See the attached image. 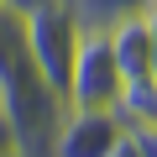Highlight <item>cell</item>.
<instances>
[{
	"instance_id": "8992f818",
	"label": "cell",
	"mask_w": 157,
	"mask_h": 157,
	"mask_svg": "<svg viewBox=\"0 0 157 157\" xmlns=\"http://www.w3.org/2000/svg\"><path fill=\"white\" fill-rule=\"evenodd\" d=\"M105 157H141V147L131 141V131H121V141H115V147H110Z\"/></svg>"
},
{
	"instance_id": "5b68a950",
	"label": "cell",
	"mask_w": 157,
	"mask_h": 157,
	"mask_svg": "<svg viewBox=\"0 0 157 157\" xmlns=\"http://www.w3.org/2000/svg\"><path fill=\"white\" fill-rule=\"evenodd\" d=\"M141 21H147V42H152V68H157V0L141 6Z\"/></svg>"
},
{
	"instance_id": "6da1fadb",
	"label": "cell",
	"mask_w": 157,
	"mask_h": 157,
	"mask_svg": "<svg viewBox=\"0 0 157 157\" xmlns=\"http://www.w3.org/2000/svg\"><path fill=\"white\" fill-rule=\"evenodd\" d=\"M63 100H68V110H110V115H121L126 78H121V63H115V47H110L105 26H84Z\"/></svg>"
},
{
	"instance_id": "52a82bcc",
	"label": "cell",
	"mask_w": 157,
	"mask_h": 157,
	"mask_svg": "<svg viewBox=\"0 0 157 157\" xmlns=\"http://www.w3.org/2000/svg\"><path fill=\"white\" fill-rule=\"evenodd\" d=\"M21 157H26V152H21Z\"/></svg>"
},
{
	"instance_id": "277c9868",
	"label": "cell",
	"mask_w": 157,
	"mask_h": 157,
	"mask_svg": "<svg viewBox=\"0 0 157 157\" xmlns=\"http://www.w3.org/2000/svg\"><path fill=\"white\" fill-rule=\"evenodd\" d=\"M63 6L84 21V26H115V21H126V16H136L147 0H63Z\"/></svg>"
},
{
	"instance_id": "7a4b0ae2",
	"label": "cell",
	"mask_w": 157,
	"mask_h": 157,
	"mask_svg": "<svg viewBox=\"0 0 157 157\" xmlns=\"http://www.w3.org/2000/svg\"><path fill=\"white\" fill-rule=\"evenodd\" d=\"M21 37H26V52H32L37 73L52 84V94H63L68 89V73H73L78 37H84V21H78L63 0H47V6H37V11L21 16Z\"/></svg>"
},
{
	"instance_id": "3957f363",
	"label": "cell",
	"mask_w": 157,
	"mask_h": 157,
	"mask_svg": "<svg viewBox=\"0 0 157 157\" xmlns=\"http://www.w3.org/2000/svg\"><path fill=\"white\" fill-rule=\"evenodd\" d=\"M121 131H126V121L110 110H63L47 157H105L121 141Z\"/></svg>"
}]
</instances>
